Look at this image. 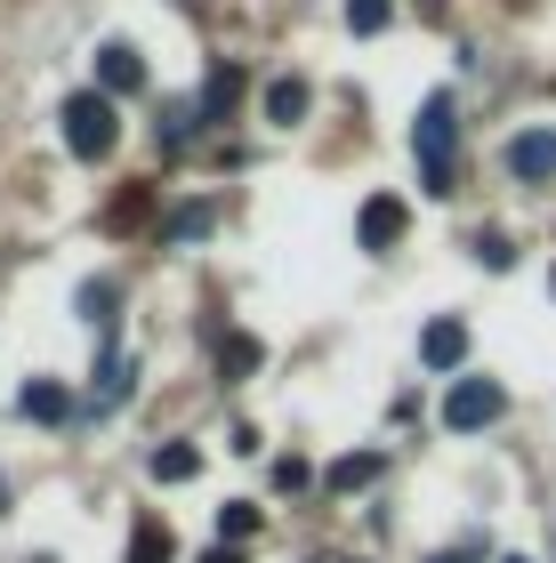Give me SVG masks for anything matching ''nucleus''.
<instances>
[{
    "instance_id": "nucleus-25",
    "label": "nucleus",
    "mask_w": 556,
    "mask_h": 563,
    "mask_svg": "<svg viewBox=\"0 0 556 563\" xmlns=\"http://www.w3.org/2000/svg\"><path fill=\"white\" fill-rule=\"evenodd\" d=\"M436 563H468V555H436Z\"/></svg>"
},
{
    "instance_id": "nucleus-4",
    "label": "nucleus",
    "mask_w": 556,
    "mask_h": 563,
    "mask_svg": "<svg viewBox=\"0 0 556 563\" xmlns=\"http://www.w3.org/2000/svg\"><path fill=\"white\" fill-rule=\"evenodd\" d=\"M403 225H412V218H403V201H395V194H371L363 218H356V242H363V250H395Z\"/></svg>"
},
{
    "instance_id": "nucleus-12",
    "label": "nucleus",
    "mask_w": 556,
    "mask_h": 563,
    "mask_svg": "<svg viewBox=\"0 0 556 563\" xmlns=\"http://www.w3.org/2000/svg\"><path fill=\"white\" fill-rule=\"evenodd\" d=\"M363 483H379V451H347L331 467V492H363Z\"/></svg>"
},
{
    "instance_id": "nucleus-21",
    "label": "nucleus",
    "mask_w": 556,
    "mask_h": 563,
    "mask_svg": "<svg viewBox=\"0 0 556 563\" xmlns=\"http://www.w3.org/2000/svg\"><path fill=\"white\" fill-rule=\"evenodd\" d=\"M274 483H283V492H307V459H298V451L274 459Z\"/></svg>"
},
{
    "instance_id": "nucleus-24",
    "label": "nucleus",
    "mask_w": 556,
    "mask_h": 563,
    "mask_svg": "<svg viewBox=\"0 0 556 563\" xmlns=\"http://www.w3.org/2000/svg\"><path fill=\"white\" fill-rule=\"evenodd\" d=\"M500 563H533V555H500Z\"/></svg>"
},
{
    "instance_id": "nucleus-17",
    "label": "nucleus",
    "mask_w": 556,
    "mask_h": 563,
    "mask_svg": "<svg viewBox=\"0 0 556 563\" xmlns=\"http://www.w3.org/2000/svg\"><path fill=\"white\" fill-rule=\"evenodd\" d=\"M201 234H210V201H186V210L162 225V242H201Z\"/></svg>"
},
{
    "instance_id": "nucleus-3",
    "label": "nucleus",
    "mask_w": 556,
    "mask_h": 563,
    "mask_svg": "<svg viewBox=\"0 0 556 563\" xmlns=\"http://www.w3.org/2000/svg\"><path fill=\"white\" fill-rule=\"evenodd\" d=\"M500 411H509L500 378H460V387L444 395V427H451V434H476V427H492Z\"/></svg>"
},
{
    "instance_id": "nucleus-9",
    "label": "nucleus",
    "mask_w": 556,
    "mask_h": 563,
    "mask_svg": "<svg viewBox=\"0 0 556 563\" xmlns=\"http://www.w3.org/2000/svg\"><path fill=\"white\" fill-rule=\"evenodd\" d=\"M130 563H178V540H170L162 516H138V531H130Z\"/></svg>"
},
{
    "instance_id": "nucleus-20",
    "label": "nucleus",
    "mask_w": 556,
    "mask_h": 563,
    "mask_svg": "<svg viewBox=\"0 0 556 563\" xmlns=\"http://www.w3.org/2000/svg\"><path fill=\"white\" fill-rule=\"evenodd\" d=\"M468 250H476V266H492V274H509V266H516V250H509V234H476Z\"/></svg>"
},
{
    "instance_id": "nucleus-23",
    "label": "nucleus",
    "mask_w": 556,
    "mask_h": 563,
    "mask_svg": "<svg viewBox=\"0 0 556 563\" xmlns=\"http://www.w3.org/2000/svg\"><path fill=\"white\" fill-rule=\"evenodd\" d=\"M24 563H57V555H24Z\"/></svg>"
},
{
    "instance_id": "nucleus-7",
    "label": "nucleus",
    "mask_w": 556,
    "mask_h": 563,
    "mask_svg": "<svg viewBox=\"0 0 556 563\" xmlns=\"http://www.w3.org/2000/svg\"><path fill=\"white\" fill-rule=\"evenodd\" d=\"M138 81H145V65H138L130 41H106V48H97V89H106V97H130Z\"/></svg>"
},
{
    "instance_id": "nucleus-16",
    "label": "nucleus",
    "mask_w": 556,
    "mask_h": 563,
    "mask_svg": "<svg viewBox=\"0 0 556 563\" xmlns=\"http://www.w3.org/2000/svg\"><path fill=\"white\" fill-rule=\"evenodd\" d=\"M121 402H130V363H121V354H106V387H97V419H106V411H121Z\"/></svg>"
},
{
    "instance_id": "nucleus-10",
    "label": "nucleus",
    "mask_w": 556,
    "mask_h": 563,
    "mask_svg": "<svg viewBox=\"0 0 556 563\" xmlns=\"http://www.w3.org/2000/svg\"><path fill=\"white\" fill-rule=\"evenodd\" d=\"M145 475H154V483H194L201 475V451L194 443H162L154 459H145Z\"/></svg>"
},
{
    "instance_id": "nucleus-15",
    "label": "nucleus",
    "mask_w": 556,
    "mask_h": 563,
    "mask_svg": "<svg viewBox=\"0 0 556 563\" xmlns=\"http://www.w3.org/2000/svg\"><path fill=\"white\" fill-rule=\"evenodd\" d=\"M235 89H242V73H235V65H226V73H210V89H201V121H226Z\"/></svg>"
},
{
    "instance_id": "nucleus-1",
    "label": "nucleus",
    "mask_w": 556,
    "mask_h": 563,
    "mask_svg": "<svg viewBox=\"0 0 556 563\" xmlns=\"http://www.w3.org/2000/svg\"><path fill=\"white\" fill-rule=\"evenodd\" d=\"M412 153H419V186L427 194H460V137H451V97H427L419 106V130H412Z\"/></svg>"
},
{
    "instance_id": "nucleus-5",
    "label": "nucleus",
    "mask_w": 556,
    "mask_h": 563,
    "mask_svg": "<svg viewBox=\"0 0 556 563\" xmlns=\"http://www.w3.org/2000/svg\"><path fill=\"white\" fill-rule=\"evenodd\" d=\"M509 169L524 177V186H548V177H556V130H524V137H509Z\"/></svg>"
},
{
    "instance_id": "nucleus-8",
    "label": "nucleus",
    "mask_w": 556,
    "mask_h": 563,
    "mask_svg": "<svg viewBox=\"0 0 556 563\" xmlns=\"http://www.w3.org/2000/svg\"><path fill=\"white\" fill-rule=\"evenodd\" d=\"M73 411V395L57 387V378H24V387H17V419H41V427H57Z\"/></svg>"
},
{
    "instance_id": "nucleus-14",
    "label": "nucleus",
    "mask_w": 556,
    "mask_h": 563,
    "mask_svg": "<svg viewBox=\"0 0 556 563\" xmlns=\"http://www.w3.org/2000/svg\"><path fill=\"white\" fill-rule=\"evenodd\" d=\"M218 371H226V378H250V371H259V339H250V330H235V339L218 346Z\"/></svg>"
},
{
    "instance_id": "nucleus-19",
    "label": "nucleus",
    "mask_w": 556,
    "mask_h": 563,
    "mask_svg": "<svg viewBox=\"0 0 556 563\" xmlns=\"http://www.w3.org/2000/svg\"><path fill=\"white\" fill-rule=\"evenodd\" d=\"M395 0H347V33H388Z\"/></svg>"
},
{
    "instance_id": "nucleus-6",
    "label": "nucleus",
    "mask_w": 556,
    "mask_h": 563,
    "mask_svg": "<svg viewBox=\"0 0 556 563\" xmlns=\"http://www.w3.org/2000/svg\"><path fill=\"white\" fill-rule=\"evenodd\" d=\"M419 363H427V371H460V363H468V322H451V314L427 322V330H419Z\"/></svg>"
},
{
    "instance_id": "nucleus-13",
    "label": "nucleus",
    "mask_w": 556,
    "mask_h": 563,
    "mask_svg": "<svg viewBox=\"0 0 556 563\" xmlns=\"http://www.w3.org/2000/svg\"><path fill=\"white\" fill-rule=\"evenodd\" d=\"M250 531H259V507H250V499H235V507H218V548H242Z\"/></svg>"
},
{
    "instance_id": "nucleus-2",
    "label": "nucleus",
    "mask_w": 556,
    "mask_h": 563,
    "mask_svg": "<svg viewBox=\"0 0 556 563\" xmlns=\"http://www.w3.org/2000/svg\"><path fill=\"white\" fill-rule=\"evenodd\" d=\"M65 153H81V162H106L113 137H121V113H113V97L106 89H81V97H65Z\"/></svg>"
},
{
    "instance_id": "nucleus-18",
    "label": "nucleus",
    "mask_w": 556,
    "mask_h": 563,
    "mask_svg": "<svg viewBox=\"0 0 556 563\" xmlns=\"http://www.w3.org/2000/svg\"><path fill=\"white\" fill-rule=\"evenodd\" d=\"M113 298H121L113 282H81V314H89L97 330H106V339H113Z\"/></svg>"
},
{
    "instance_id": "nucleus-22",
    "label": "nucleus",
    "mask_w": 556,
    "mask_h": 563,
    "mask_svg": "<svg viewBox=\"0 0 556 563\" xmlns=\"http://www.w3.org/2000/svg\"><path fill=\"white\" fill-rule=\"evenodd\" d=\"M201 563H250L242 548H210V555H201Z\"/></svg>"
},
{
    "instance_id": "nucleus-11",
    "label": "nucleus",
    "mask_w": 556,
    "mask_h": 563,
    "mask_svg": "<svg viewBox=\"0 0 556 563\" xmlns=\"http://www.w3.org/2000/svg\"><path fill=\"white\" fill-rule=\"evenodd\" d=\"M266 121H274V130L307 121V81H266Z\"/></svg>"
}]
</instances>
